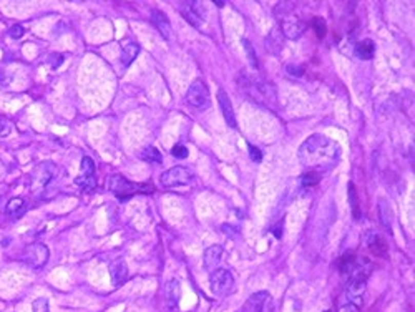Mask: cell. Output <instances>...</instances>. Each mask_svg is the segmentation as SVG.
<instances>
[{
	"mask_svg": "<svg viewBox=\"0 0 415 312\" xmlns=\"http://www.w3.org/2000/svg\"><path fill=\"white\" fill-rule=\"evenodd\" d=\"M341 146L337 141L330 140L326 134H311L304 143L299 146V161L311 173H327L341 160Z\"/></svg>",
	"mask_w": 415,
	"mask_h": 312,
	"instance_id": "cell-1",
	"label": "cell"
},
{
	"mask_svg": "<svg viewBox=\"0 0 415 312\" xmlns=\"http://www.w3.org/2000/svg\"><path fill=\"white\" fill-rule=\"evenodd\" d=\"M238 82V88L241 90V93L248 98L249 102L266 106V108H272L276 105V90H274V85L269 83L264 78L258 76V75H251L246 70H243L241 73L236 78Z\"/></svg>",
	"mask_w": 415,
	"mask_h": 312,
	"instance_id": "cell-2",
	"label": "cell"
},
{
	"mask_svg": "<svg viewBox=\"0 0 415 312\" xmlns=\"http://www.w3.org/2000/svg\"><path fill=\"white\" fill-rule=\"evenodd\" d=\"M339 271L342 276H346V279L367 281L372 272V264L365 258H359L352 252H347L339 259Z\"/></svg>",
	"mask_w": 415,
	"mask_h": 312,
	"instance_id": "cell-3",
	"label": "cell"
},
{
	"mask_svg": "<svg viewBox=\"0 0 415 312\" xmlns=\"http://www.w3.org/2000/svg\"><path fill=\"white\" fill-rule=\"evenodd\" d=\"M58 173V168L55 163L50 161H44L33 168V171L30 173V189L32 193L38 194L40 191H44L48 184H50L55 176Z\"/></svg>",
	"mask_w": 415,
	"mask_h": 312,
	"instance_id": "cell-4",
	"label": "cell"
},
{
	"mask_svg": "<svg viewBox=\"0 0 415 312\" xmlns=\"http://www.w3.org/2000/svg\"><path fill=\"white\" fill-rule=\"evenodd\" d=\"M211 292L218 297H226L234 290V278L229 269L218 267L209 274Z\"/></svg>",
	"mask_w": 415,
	"mask_h": 312,
	"instance_id": "cell-5",
	"label": "cell"
},
{
	"mask_svg": "<svg viewBox=\"0 0 415 312\" xmlns=\"http://www.w3.org/2000/svg\"><path fill=\"white\" fill-rule=\"evenodd\" d=\"M108 189L116 198H120L122 201H125V200H128V198H131L133 194H135L136 189H142V191L150 189V191H153V186H145V184H133V183H130L122 174H111L110 180H108Z\"/></svg>",
	"mask_w": 415,
	"mask_h": 312,
	"instance_id": "cell-6",
	"label": "cell"
},
{
	"mask_svg": "<svg viewBox=\"0 0 415 312\" xmlns=\"http://www.w3.org/2000/svg\"><path fill=\"white\" fill-rule=\"evenodd\" d=\"M186 103L193 106L194 110H206L211 105V95L208 85L203 80H194L186 91Z\"/></svg>",
	"mask_w": 415,
	"mask_h": 312,
	"instance_id": "cell-7",
	"label": "cell"
},
{
	"mask_svg": "<svg viewBox=\"0 0 415 312\" xmlns=\"http://www.w3.org/2000/svg\"><path fill=\"white\" fill-rule=\"evenodd\" d=\"M365 289H367V281H362V279H346V284H344L342 294L339 297V299H341L339 304L350 302V304H355V306H359V307H362Z\"/></svg>",
	"mask_w": 415,
	"mask_h": 312,
	"instance_id": "cell-8",
	"label": "cell"
},
{
	"mask_svg": "<svg viewBox=\"0 0 415 312\" xmlns=\"http://www.w3.org/2000/svg\"><path fill=\"white\" fill-rule=\"evenodd\" d=\"M22 261L25 262L27 266L32 269H42L47 262L48 258H50V251L48 247L42 243H33L30 246H27L25 249L22 251Z\"/></svg>",
	"mask_w": 415,
	"mask_h": 312,
	"instance_id": "cell-9",
	"label": "cell"
},
{
	"mask_svg": "<svg viewBox=\"0 0 415 312\" xmlns=\"http://www.w3.org/2000/svg\"><path fill=\"white\" fill-rule=\"evenodd\" d=\"M241 312H276V304L267 290H258L244 302Z\"/></svg>",
	"mask_w": 415,
	"mask_h": 312,
	"instance_id": "cell-10",
	"label": "cell"
},
{
	"mask_svg": "<svg viewBox=\"0 0 415 312\" xmlns=\"http://www.w3.org/2000/svg\"><path fill=\"white\" fill-rule=\"evenodd\" d=\"M193 180V173L189 171L186 166H173L170 169L161 174V184L165 188H178V186H185L189 181Z\"/></svg>",
	"mask_w": 415,
	"mask_h": 312,
	"instance_id": "cell-11",
	"label": "cell"
},
{
	"mask_svg": "<svg viewBox=\"0 0 415 312\" xmlns=\"http://www.w3.org/2000/svg\"><path fill=\"white\" fill-rule=\"evenodd\" d=\"M180 12L194 28H201L206 20L205 5H203L201 2H196V0H191V2H183L180 7Z\"/></svg>",
	"mask_w": 415,
	"mask_h": 312,
	"instance_id": "cell-12",
	"label": "cell"
},
{
	"mask_svg": "<svg viewBox=\"0 0 415 312\" xmlns=\"http://www.w3.org/2000/svg\"><path fill=\"white\" fill-rule=\"evenodd\" d=\"M281 32H283L284 38L289 40H299L302 37V33L306 30V25L302 24V20L296 15L289 13L287 17H284L281 20Z\"/></svg>",
	"mask_w": 415,
	"mask_h": 312,
	"instance_id": "cell-13",
	"label": "cell"
},
{
	"mask_svg": "<svg viewBox=\"0 0 415 312\" xmlns=\"http://www.w3.org/2000/svg\"><path fill=\"white\" fill-rule=\"evenodd\" d=\"M218 102H220L224 122H226V125L229 126V128L236 130L238 128V122H236V115H234V110H233V103H231L228 93L223 88L218 90Z\"/></svg>",
	"mask_w": 415,
	"mask_h": 312,
	"instance_id": "cell-14",
	"label": "cell"
},
{
	"mask_svg": "<svg viewBox=\"0 0 415 312\" xmlns=\"http://www.w3.org/2000/svg\"><path fill=\"white\" fill-rule=\"evenodd\" d=\"M150 18H151V24L154 25V28L161 33V37H163L165 40H170L171 38V24L165 13L158 9H153Z\"/></svg>",
	"mask_w": 415,
	"mask_h": 312,
	"instance_id": "cell-15",
	"label": "cell"
},
{
	"mask_svg": "<svg viewBox=\"0 0 415 312\" xmlns=\"http://www.w3.org/2000/svg\"><path fill=\"white\" fill-rule=\"evenodd\" d=\"M110 274H111V281H113L115 287L123 286L125 282L128 281V266H126L125 259H116L111 262Z\"/></svg>",
	"mask_w": 415,
	"mask_h": 312,
	"instance_id": "cell-16",
	"label": "cell"
},
{
	"mask_svg": "<svg viewBox=\"0 0 415 312\" xmlns=\"http://www.w3.org/2000/svg\"><path fill=\"white\" fill-rule=\"evenodd\" d=\"M283 47H284V35L279 27H274L271 33L266 37V50L271 55H279L283 52Z\"/></svg>",
	"mask_w": 415,
	"mask_h": 312,
	"instance_id": "cell-17",
	"label": "cell"
},
{
	"mask_svg": "<svg viewBox=\"0 0 415 312\" xmlns=\"http://www.w3.org/2000/svg\"><path fill=\"white\" fill-rule=\"evenodd\" d=\"M223 254H224V249H223V246L220 244H214V246H209L208 249L205 251V267H206V271H214V269H218V266H220V262L223 259Z\"/></svg>",
	"mask_w": 415,
	"mask_h": 312,
	"instance_id": "cell-18",
	"label": "cell"
},
{
	"mask_svg": "<svg viewBox=\"0 0 415 312\" xmlns=\"http://www.w3.org/2000/svg\"><path fill=\"white\" fill-rule=\"evenodd\" d=\"M165 297H166V304L168 309H176L180 304V297H181V286L176 279H171L166 282L165 287Z\"/></svg>",
	"mask_w": 415,
	"mask_h": 312,
	"instance_id": "cell-19",
	"label": "cell"
},
{
	"mask_svg": "<svg viewBox=\"0 0 415 312\" xmlns=\"http://www.w3.org/2000/svg\"><path fill=\"white\" fill-rule=\"evenodd\" d=\"M27 212V203L24 198H12L5 206V215L12 219H20Z\"/></svg>",
	"mask_w": 415,
	"mask_h": 312,
	"instance_id": "cell-20",
	"label": "cell"
},
{
	"mask_svg": "<svg viewBox=\"0 0 415 312\" xmlns=\"http://www.w3.org/2000/svg\"><path fill=\"white\" fill-rule=\"evenodd\" d=\"M354 50H355V55L361 60H370L372 56H374L376 45H374V42H372L370 38H365V40L357 42L355 47H354Z\"/></svg>",
	"mask_w": 415,
	"mask_h": 312,
	"instance_id": "cell-21",
	"label": "cell"
},
{
	"mask_svg": "<svg viewBox=\"0 0 415 312\" xmlns=\"http://www.w3.org/2000/svg\"><path fill=\"white\" fill-rule=\"evenodd\" d=\"M379 218H381V224L387 229V232L392 231V209L389 206V203H387L384 198L379 200Z\"/></svg>",
	"mask_w": 415,
	"mask_h": 312,
	"instance_id": "cell-22",
	"label": "cell"
},
{
	"mask_svg": "<svg viewBox=\"0 0 415 312\" xmlns=\"http://www.w3.org/2000/svg\"><path fill=\"white\" fill-rule=\"evenodd\" d=\"M140 55V45L138 44H126L125 47H123V50H122V65L125 67V68H128L130 65L133 62L136 60V56Z\"/></svg>",
	"mask_w": 415,
	"mask_h": 312,
	"instance_id": "cell-23",
	"label": "cell"
},
{
	"mask_svg": "<svg viewBox=\"0 0 415 312\" xmlns=\"http://www.w3.org/2000/svg\"><path fill=\"white\" fill-rule=\"evenodd\" d=\"M367 246L372 251V254H376V256H385L387 254V244L384 243V239L381 236H377V234H369Z\"/></svg>",
	"mask_w": 415,
	"mask_h": 312,
	"instance_id": "cell-24",
	"label": "cell"
},
{
	"mask_svg": "<svg viewBox=\"0 0 415 312\" xmlns=\"http://www.w3.org/2000/svg\"><path fill=\"white\" fill-rule=\"evenodd\" d=\"M140 158L146 163H153V165H160L163 158H161V153L156 150L154 146H146L145 150L140 153Z\"/></svg>",
	"mask_w": 415,
	"mask_h": 312,
	"instance_id": "cell-25",
	"label": "cell"
},
{
	"mask_svg": "<svg viewBox=\"0 0 415 312\" xmlns=\"http://www.w3.org/2000/svg\"><path fill=\"white\" fill-rule=\"evenodd\" d=\"M75 184L80 189L85 191V193H91V191L96 188V178H95V176H85V174H82V176H78V178L75 180Z\"/></svg>",
	"mask_w": 415,
	"mask_h": 312,
	"instance_id": "cell-26",
	"label": "cell"
},
{
	"mask_svg": "<svg viewBox=\"0 0 415 312\" xmlns=\"http://www.w3.org/2000/svg\"><path fill=\"white\" fill-rule=\"evenodd\" d=\"M349 203H350V208H352L354 219H355V221H359V219H361V208H359V200H357L354 183H349Z\"/></svg>",
	"mask_w": 415,
	"mask_h": 312,
	"instance_id": "cell-27",
	"label": "cell"
},
{
	"mask_svg": "<svg viewBox=\"0 0 415 312\" xmlns=\"http://www.w3.org/2000/svg\"><path fill=\"white\" fill-rule=\"evenodd\" d=\"M243 45H244V50L246 53H248V60L251 63V67L252 68H258L259 67V63H258V56H256V52H254V48H252V44L248 40V38H243Z\"/></svg>",
	"mask_w": 415,
	"mask_h": 312,
	"instance_id": "cell-28",
	"label": "cell"
},
{
	"mask_svg": "<svg viewBox=\"0 0 415 312\" xmlns=\"http://www.w3.org/2000/svg\"><path fill=\"white\" fill-rule=\"evenodd\" d=\"M96 173V166H95V161L90 158V156H83L82 160V174L85 176H95Z\"/></svg>",
	"mask_w": 415,
	"mask_h": 312,
	"instance_id": "cell-29",
	"label": "cell"
},
{
	"mask_svg": "<svg viewBox=\"0 0 415 312\" xmlns=\"http://www.w3.org/2000/svg\"><path fill=\"white\" fill-rule=\"evenodd\" d=\"M312 28H314L315 35H318L319 38H324V37H326L327 27H326L324 18H321V17H314V18H312Z\"/></svg>",
	"mask_w": 415,
	"mask_h": 312,
	"instance_id": "cell-30",
	"label": "cell"
},
{
	"mask_svg": "<svg viewBox=\"0 0 415 312\" xmlns=\"http://www.w3.org/2000/svg\"><path fill=\"white\" fill-rule=\"evenodd\" d=\"M321 181V174L318 173H311V171H306L304 174L301 176V183H302V186H315Z\"/></svg>",
	"mask_w": 415,
	"mask_h": 312,
	"instance_id": "cell-31",
	"label": "cell"
},
{
	"mask_svg": "<svg viewBox=\"0 0 415 312\" xmlns=\"http://www.w3.org/2000/svg\"><path fill=\"white\" fill-rule=\"evenodd\" d=\"M32 310L33 312H50L48 299H45V297H38V299H35L33 304H32Z\"/></svg>",
	"mask_w": 415,
	"mask_h": 312,
	"instance_id": "cell-32",
	"label": "cell"
},
{
	"mask_svg": "<svg viewBox=\"0 0 415 312\" xmlns=\"http://www.w3.org/2000/svg\"><path fill=\"white\" fill-rule=\"evenodd\" d=\"M10 131H12L10 120L0 115V138H4V136H7V134H10Z\"/></svg>",
	"mask_w": 415,
	"mask_h": 312,
	"instance_id": "cell-33",
	"label": "cell"
},
{
	"mask_svg": "<svg viewBox=\"0 0 415 312\" xmlns=\"http://www.w3.org/2000/svg\"><path fill=\"white\" fill-rule=\"evenodd\" d=\"M171 154L174 156V158H178V160H183V158H188V148L186 146H183V145H174L171 148Z\"/></svg>",
	"mask_w": 415,
	"mask_h": 312,
	"instance_id": "cell-34",
	"label": "cell"
},
{
	"mask_svg": "<svg viewBox=\"0 0 415 312\" xmlns=\"http://www.w3.org/2000/svg\"><path fill=\"white\" fill-rule=\"evenodd\" d=\"M337 312H361V307L350 302H342L337 306Z\"/></svg>",
	"mask_w": 415,
	"mask_h": 312,
	"instance_id": "cell-35",
	"label": "cell"
},
{
	"mask_svg": "<svg viewBox=\"0 0 415 312\" xmlns=\"http://www.w3.org/2000/svg\"><path fill=\"white\" fill-rule=\"evenodd\" d=\"M9 33H10V37H12V38H22V35L25 33V28H24L22 25L15 24V25H12V27H10Z\"/></svg>",
	"mask_w": 415,
	"mask_h": 312,
	"instance_id": "cell-36",
	"label": "cell"
},
{
	"mask_svg": "<svg viewBox=\"0 0 415 312\" xmlns=\"http://www.w3.org/2000/svg\"><path fill=\"white\" fill-rule=\"evenodd\" d=\"M249 156H251V160L254 161V163H261V160H263L261 150H259V148H256V146H252V145H249Z\"/></svg>",
	"mask_w": 415,
	"mask_h": 312,
	"instance_id": "cell-37",
	"label": "cell"
},
{
	"mask_svg": "<svg viewBox=\"0 0 415 312\" xmlns=\"http://www.w3.org/2000/svg\"><path fill=\"white\" fill-rule=\"evenodd\" d=\"M52 59H55V63H53V68H57V67H60L62 63H63V55H52Z\"/></svg>",
	"mask_w": 415,
	"mask_h": 312,
	"instance_id": "cell-38",
	"label": "cell"
},
{
	"mask_svg": "<svg viewBox=\"0 0 415 312\" xmlns=\"http://www.w3.org/2000/svg\"><path fill=\"white\" fill-rule=\"evenodd\" d=\"M214 4H216L218 7H223V5H224V2H218V0H216V2H214Z\"/></svg>",
	"mask_w": 415,
	"mask_h": 312,
	"instance_id": "cell-39",
	"label": "cell"
},
{
	"mask_svg": "<svg viewBox=\"0 0 415 312\" xmlns=\"http://www.w3.org/2000/svg\"><path fill=\"white\" fill-rule=\"evenodd\" d=\"M324 312H332V310H324Z\"/></svg>",
	"mask_w": 415,
	"mask_h": 312,
	"instance_id": "cell-40",
	"label": "cell"
}]
</instances>
